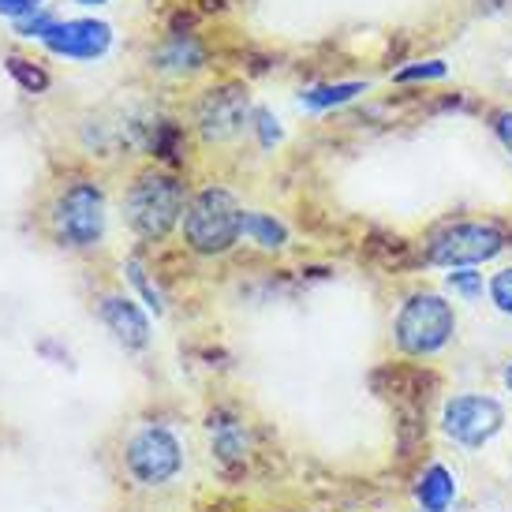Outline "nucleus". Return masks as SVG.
Segmentation results:
<instances>
[{"label": "nucleus", "instance_id": "obj_13", "mask_svg": "<svg viewBox=\"0 0 512 512\" xmlns=\"http://www.w3.org/2000/svg\"><path fill=\"white\" fill-rule=\"evenodd\" d=\"M363 90H367V83H322V86L303 90V94H299V105H303V109H333V105L352 101L356 94H363Z\"/></svg>", "mask_w": 512, "mask_h": 512}, {"label": "nucleus", "instance_id": "obj_12", "mask_svg": "<svg viewBox=\"0 0 512 512\" xmlns=\"http://www.w3.org/2000/svg\"><path fill=\"white\" fill-rule=\"evenodd\" d=\"M240 236L262 247V251H281L288 243V228L270 214H258V210H243V221H240Z\"/></svg>", "mask_w": 512, "mask_h": 512}, {"label": "nucleus", "instance_id": "obj_26", "mask_svg": "<svg viewBox=\"0 0 512 512\" xmlns=\"http://www.w3.org/2000/svg\"><path fill=\"white\" fill-rule=\"evenodd\" d=\"M449 512H460V509H449Z\"/></svg>", "mask_w": 512, "mask_h": 512}, {"label": "nucleus", "instance_id": "obj_24", "mask_svg": "<svg viewBox=\"0 0 512 512\" xmlns=\"http://www.w3.org/2000/svg\"><path fill=\"white\" fill-rule=\"evenodd\" d=\"M501 378H505V389H509V393H512V363H509V367H505V374H501Z\"/></svg>", "mask_w": 512, "mask_h": 512}, {"label": "nucleus", "instance_id": "obj_6", "mask_svg": "<svg viewBox=\"0 0 512 512\" xmlns=\"http://www.w3.org/2000/svg\"><path fill=\"white\" fill-rule=\"evenodd\" d=\"M57 236L72 247H94L105 236V195L94 184H75L57 199L53 210Z\"/></svg>", "mask_w": 512, "mask_h": 512}, {"label": "nucleus", "instance_id": "obj_7", "mask_svg": "<svg viewBox=\"0 0 512 512\" xmlns=\"http://www.w3.org/2000/svg\"><path fill=\"white\" fill-rule=\"evenodd\" d=\"M124 460H128V471L146 486L169 483L172 475L184 464V453H180V441L172 438V430L165 427H143L135 430L124 449Z\"/></svg>", "mask_w": 512, "mask_h": 512}, {"label": "nucleus", "instance_id": "obj_11", "mask_svg": "<svg viewBox=\"0 0 512 512\" xmlns=\"http://www.w3.org/2000/svg\"><path fill=\"white\" fill-rule=\"evenodd\" d=\"M415 505H419V512L456 509V471L445 468V464L423 468L419 483H415Z\"/></svg>", "mask_w": 512, "mask_h": 512}, {"label": "nucleus", "instance_id": "obj_21", "mask_svg": "<svg viewBox=\"0 0 512 512\" xmlns=\"http://www.w3.org/2000/svg\"><path fill=\"white\" fill-rule=\"evenodd\" d=\"M255 128H258V139H262V146H273L277 139H281L277 116H270L266 109H255Z\"/></svg>", "mask_w": 512, "mask_h": 512}, {"label": "nucleus", "instance_id": "obj_20", "mask_svg": "<svg viewBox=\"0 0 512 512\" xmlns=\"http://www.w3.org/2000/svg\"><path fill=\"white\" fill-rule=\"evenodd\" d=\"M128 277H131V285H139V288H143L146 303H150L154 311H161V296H157V288L150 285V281H146V270H143V266H139V262H135V258H131V262H128Z\"/></svg>", "mask_w": 512, "mask_h": 512}, {"label": "nucleus", "instance_id": "obj_9", "mask_svg": "<svg viewBox=\"0 0 512 512\" xmlns=\"http://www.w3.org/2000/svg\"><path fill=\"white\" fill-rule=\"evenodd\" d=\"M42 45L68 60H98L113 45V27L105 19H57L42 34Z\"/></svg>", "mask_w": 512, "mask_h": 512}, {"label": "nucleus", "instance_id": "obj_14", "mask_svg": "<svg viewBox=\"0 0 512 512\" xmlns=\"http://www.w3.org/2000/svg\"><path fill=\"white\" fill-rule=\"evenodd\" d=\"M199 64L202 49L191 38H184V34H176L169 45L157 49V68H165V72H184V68H199Z\"/></svg>", "mask_w": 512, "mask_h": 512}, {"label": "nucleus", "instance_id": "obj_19", "mask_svg": "<svg viewBox=\"0 0 512 512\" xmlns=\"http://www.w3.org/2000/svg\"><path fill=\"white\" fill-rule=\"evenodd\" d=\"M57 23V15L49 12V8H42V12H34V15H23V19H15V30L23 34V38H38L42 42V34L49 27Z\"/></svg>", "mask_w": 512, "mask_h": 512}, {"label": "nucleus", "instance_id": "obj_2", "mask_svg": "<svg viewBox=\"0 0 512 512\" xmlns=\"http://www.w3.org/2000/svg\"><path fill=\"white\" fill-rule=\"evenodd\" d=\"M243 210L225 187H202L184 206V240L199 255H225L240 240Z\"/></svg>", "mask_w": 512, "mask_h": 512}, {"label": "nucleus", "instance_id": "obj_4", "mask_svg": "<svg viewBox=\"0 0 512 512\" xmlns=\"http://www.w3.org/2000/svg\"><path fill=\"white\" fill-rule=\"evenodd\" d=\"M509 423L505 404L490 393H453L441 404V434L460 449H483Z\"/></svg>", "mask_w": 512, "mask_h": 512}, {"label": "nucleus", "instance_id": "obj_5", "mask_svg": "<svg viewBox=\"0 0 512 512\" xmlns=\"http://www.w3.org/2000/svg\"><path fill=\"white\" fill-rule=\"evenodd\" d=\"M505 251V232L490 221H456L430 240L427 258L445 270H475Z\"/></svg>", "mask_w": 512, "mask_h": 512}, {"label": "nucleus", "instance_id": "obj_1", "mask_svg": "<svg viewBox=\"0 0 512 512\" xmlns=\"http://www.w3.org/2000/svg\"><path fill=\"white\" fill-rule=\"evenodd\" d=\"M456 333V311L441 292H412L393 318V341L404 356H434Z\"/></svg>", "mask_w": 512, "mask_h": 512}, {"label": "nucleus", "instance_id": "obj_3", "mask_svg": "<svg viewBox=\"0 0 512 512\" xmlns=\"http://www.w3.org/2000/svg\"><path fill=\"white\" fill-rule=\"evenodd\" d=\"M184 184L161 176V172H146L131 184L128 199H124V214L128 225L143 236V240H161L176 221H184Z\"/></svg>", "mask_w": 512, "mask_h": 512}, {"label": "nucleus", "instance_id": "obj_17", "mask_svg": "<svg viewBox=\"0 0 512 512\" xmlns=\"http://www.w3.org/2000/svg\"><path fill=\"white\" fill-rule=\"evenodd\" d=\"M486 296H490V303H494L501 314H509L512 318V266L498 270L490 281H486Z\"/></svg>", "mask_w": 512, "mask_h": 512}, {"label": "nucleus", "instance_id": "obj_22", "mask_svg": "<svg viewBox=\"0 0 512 512\" xmlns=\"http://www.w3.org/2000/svg\"><path fill=\"white\" fill-rule=\"evenodd\" d=\"M42 8L45 0H0V15H8V19H23V15H34Z\"/></svg>", "mask_w": 512, "mask_h": 512}, {"label": "nucleus", "instance_id": "obj_16", "mask_svg": "<svg viewBox=\"0 0 512 512\" xmlns=\"http://www.w3.org/2000/svg\"><path fill=\"white\" fill-rule=\"evenodd\" d=\"M8 72H12L15 83L23 86V90H30V94H38V90L49 86V75H45L42 68H34V64L23 57H8Z\"/></svg>", "mask_w": 512, "mask_h": 512}, {"label": "nucleus", "instance_id": "obj_10", "mask_svg": "<svg viewBox=\"0 0 512 512\" xmlns=\"http://www.w3.org/2000/svg\"><path fill=\"white\" fill-rule=\"evenodd\" d=\"M98 311H101V322L109 326V333H113L124 348H146V344H150V322H146V314L139 311L135 299L105 296Z\"/></svg>", "mask_w": 512, "mask_h": 512}, {"label": "nucleus", "instance_id": "obj_8", "mask_svg": "<svg viewBox=\"0 0 512 512\" xmlns=\"http://www.w3.org/2000/svg\"><path fill=\"white\" fill-rule=\"evenodd\" d=\"M199 131L206 143H228L243 131V124L251 120V101H247V90L236 83L214 86L206 90L199 101Z\"/></svg>", "mask_w": 512, "mask_h": 512}, {"label": "nucleus", "instance_id": "obj_23", "mask_svg": "<svg viewBox=\"0 0 512 512\" xmlns=\"http://www.w3.org/2000/svg\"><path fill=\"white\" fill-rule=\"evenodd\" d=\"M494 131H498V139H501V146L512 154V113L505 109V113H498L494 116Z\"/></svg>", "mask_w": 512, "mask_h": 512}, {"label": "nucleus", "instance_id": "obj_25", "mask_svg": "<svg viewBox=\"0 0 512 512\" xmlns=\"http://www.w3.org/2000/svg\"><path fill=\"white\" fill-rule=\"evenodd\" d=\"M75 4H86V8H98V4H109V0H75Z\"/></svg>", "mask_w": 512, "mask_h": 512}, {"label": "nucleus", "instance_id": "obj_15", "mask_svg": "<svg viewBox=\"0 0 512 512\" xmlns=\"http://www.w3.org/2000/svg\"><path fill=\"white\" fill-rule=\"evenodd\" d=\"M445 292H453V299H460V303H475V299H483V292H486L483 273L449 270L445 273Z\"/></svg>", "mask_w": 512, "mask_h": 512}, {"label": "nucleus", "instance_id": "obj_18", "mask_svg": "<svg viewBox=\"0 0 512 512\" xmlns=\"http://www.w3.org/2000/svg\"><path fill=\"white\" fill-rule=\"evenodd\" d=\"M449 68L441 64V60H423V64H408V68H400L393 79L397 83H412V79H445Z\"/></svg>", "mask_w": 512, "mask_h": 512}]
</instances>
